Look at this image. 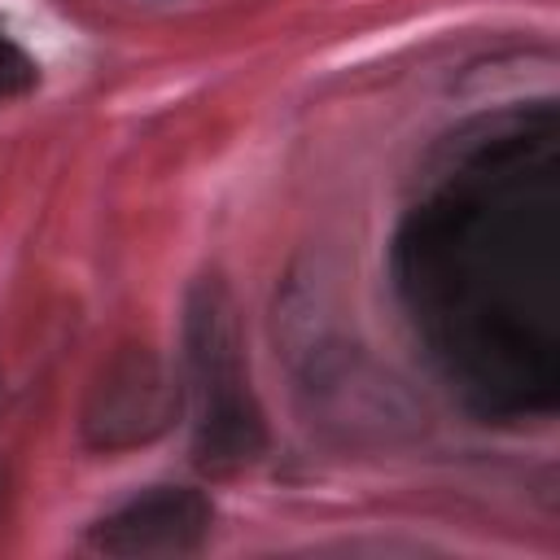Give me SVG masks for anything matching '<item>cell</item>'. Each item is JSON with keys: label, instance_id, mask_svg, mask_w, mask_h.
<instances>
[{"label": "cell", "instance_id": "obj_1", "mask_svg": "<svg viewBox=\"0 0 560 560\" xmlns=\"http://www.w3.org/2000/svg\"><path fill=\"white\" fill-rule=\"evenodd\" d=\"M402 306L481 416L560 398V114L551 101L459 127L394 241Z\"/></svg>", "mask_w": 560, "mask_h": 560}, {"label": "cell", "instance_id": "obj_2", "mask_svg": "<svg viewBox=\"0 0 560 560\" xmlns=\"http://www.w3.org/2000/svg\"><path fill=\"white\" fill-rule=\"evenodd\" d=\"M184 359H188L197 464L214 468V472L254 464L267 451V424H262V407L249 389L236 311L219 280H201L188 293Z\"/></svg>", "mask_w": 560, "mask_h": 560}, {"label": "cell", "instance_id": "obj_3", "mask_svg": "<svg viewBox=\"0 0 560 560\" xmlns=\"http://www.w3.org/2000/svg\"><path fill=\"white\" fill-rule=\"evenodd\" d=\"M210 499L192 486H158L92 525L88 547L114 560H179L210 538Z\"/></svg>", "mask_w": 560, "mask_h": 560}, {"label": "cell", "instance_id": "obj_4", "mask_svg": "<svg viewBox=\"0 0 560 560\" xmlns=\"http://www.w3.org/2000/svg\"><path fill=\"white\" fill-rule=\"evenodd\" d=\"M175 407H179V389L171 385L162 363L149 350H127L92 385L83 433L92 446H105V451L136 446L158 438L171 424Z\"/></svg>", "mask_w": 560, "mask_h": 560}, {"label": "cell", "instance_id": "obj_5", "mask_svg": "<svg viewBox=\"0 0 560 560\" xmlns=\"http://www.w3.org/2000/svg\"><path fill=\"white\" fill-rule=\"evenodd\" d=\"M35 83V61L0 31V96H18Z\"/></svg>", "mask_w": 560, "mask_h": 560}]
</instances>
